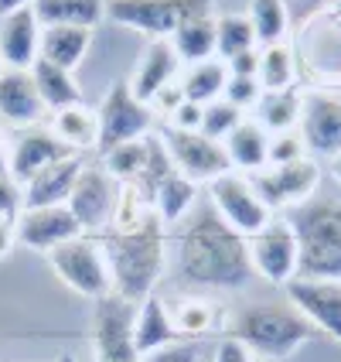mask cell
<instances>
[{
	"mask_svg": "<svg viewBox=\"0 0 341 362\" xmlns=\"http://www.w3.org/2000/svg\"><path fill=\"white\" fill-rule=\"evenodd\" d=\"M164 147H167L174 168H178L184 178L195 181V185L198 181H215L225 171H232L229 154H225V144L205 137L201 130H174L171 127L164 134Z\"/></svg>",
	"mask_w": 341,
	"mask_h": 362,
	"instance_id": "7c38bea8",
	"label": "cell"
},
{
	"mask_svg": "<svg viewBox=\"0 0 341 362\" xmlns=\"http://www.w3.org/2000/svg\"><path fill=\"white\" fill-rule=\"evenodd\" d=\"M222 144H225L229 164H232L236 171H249V175H256V171H263V168H266L270 134H266L256 120H242Z\"/></svg>",
	"mask_w": 341,
	"mask_h": 362,
	"instance_id": "d4e9b609",
	"label": "cell"
},
{
	"mask_svg": "<svg viewBox=\"0 0 341 362\" xmlns=\"http://www.w3.org/2000/svg\"><path fill=\"white\" fill-rule=\"evenodd\" d=\"M253 188L263 199V205L273 212V209H297L304 202H311L318 195V185H321V168L301 158L294 164H277V168H263L253 175Z\"/></svg>",
	"mask_w": 341,
	"mask_h": 362,
	"instance_id": "9c48e42d",
	"label": "cell"
},
{
	"mask_svg": "<svg viewBox=\"0 0 341 362\" xmlns=\"http://www.w3.org/2000/svg\"><path fill=\"white\" fill-rule=\"evenodd\" d=\"M287 222L294 226L301 263L297 277H328L341 281V202L314 199L290 209Z\"/></svg>",
	"mask_w": 341,
	"mask_h": 362,
	"instance_id": "3957f363",
	"label": "cell"
},
{
	"mask_svg": "<svg viewBox=\"0 0 341 362\" xmlns=\"http://www.w3.org/2000/svg\"><path fill=\"white\" fill-rule=\"evenodd\" d=\"M171 127L174 130H201V106L181 100V106L171 113Z\"/></svg>",
	"mask_w": 341,
	"mask_h": 362,
	"instance_id": "b9f144b4",
	"label": "cell"
},
{
	"mask_svg": "<svg viewBox=\"0 0 341 362\" xmlns=\"http://www.w3.org/2000/svg\"><path fill=\"white\" fill-rule=\"evenodd\" d=\"M225 82H229V65L222 59H208V62H195L191 69H188V76L181 82V93H184V100L188 103H205L219 100L222 89H225Z\"/></svg>",
	"mask_w": 341,
	"mask_h": 362,
	"instance_id": "f546056e",
	"label": "cell"
},
{
	"mask_svg": "<svg viewBox=\"0 0 341 362\" xmlns=\"http://www.w3.org/2000/svg\"><path fill=\"white\" fill-rule=\"evenodd\" d=\"M106 158V171L116 181H126V185H140L143 175H147V161H150V137H140V141H126L116 144L109 151H102Z\"/></svg>",
	"mask_w": 341,
	"mask_h": 362,
	"instance_id": "4dcf8cb0",
	"label": "cell"
},
{
	"mask_svg": "<svg viewBox=\"0 0 341 362\" xmlns=\"http://www.w3.org/2000/svg\"><path fill=\"white\" fill-rule=\"evenodd\" d=\"M41 52V24L31 7L14 11L0 21V62L4 69H24L31 72V65L38 62Z\"/></svg>",
	"mask_w": 341,
	"mask_h": 362,
	"instance_id": "ac0fdd59",
	"label": "cell"
},
{
	"mask_svg": "<svg viewBox=\"0 0 341 362\" xmlns=\"http://www.w3.org/2000/svg\"><path fill=\"white\" fill-rule=\"evenodd\" d=\"M96 117H100V151H109V147L126 141H140L143 134L150 130V123H154L150 106L137 100L130 82L123 79L109 86V93H106Z\"/></svg>",
	"mask_w": 341,
	"mask_h": 362,
	"instance_id": "8fae6325",
	"label": "cell"
},
{
	"mask_svg": "<svg viewBox=\"0 0 341 362\" xmlns=\"http://www.w3.org/2000/svg\"><path fill=\"white\" fill-rule=\"evenodd\" d=\"M82 161L72 154L65 161L48 164L35 178L24 185V209H52V205H68L72 185L79 178Z\"/></svg>",
	"mask_w": 341,
	"mask_h": 362,
	"instance_id": "ffe728a7",
	"label": "cell"
},
{
	"mask_svg": "<svg viewBox=\"0 0 341 362\" xmlns=\"http://www.w3.org/2000/svg\"><path fill=\"white\" fill-rule=\"evenodd\" d=\"M242 123V110H236L229 100H212L201 106V134L212 141H225Z\"/></svg>",
	"mask_w": 341,
	"mask_h": 362,
	"instance_id": "d590c367",
	"label": "cell"
},
{
	"mask_svg": "<svg viewBox=\"0 0 341 362\" xmlns=\"http://www.w3.org/2000/svg\"><path fill=\"white\" fill-rule=\"evenodd\" d=\"M89 41H92V31H89V28H68V24L41 28L38 59L52 62V65H59V69L76 72V65H79V62L85 59V52H89Z\"/></svg>",
	"mask_w": 341,
	"mask_h": 362,
	"instance_id": "603a6c76",
	"label": "cell"
},
{
	"mask_svg": "<svg viewBox=\"0 0 341 362\" xmlns=\"http://www.w3.org/2000/svg\"><path fill=\"white\" fill-rule=\"evenodd\" d=\"M215 362H253V352L239 339H222L215 349Z\"/></svg>",
	"mask_w": 341,
	"mask_h": 362,
	"instance_id": "7bdbcfd3",
	"label": "cell"
},
{
	"mask_svg": "<svg viewBox=\"0 0 341 362\" xmlns=\"http://www.w3.org/2000/svg\"><path fill=\"white\" fill-rule=\"evenodd\" d=\"M178 62L181 59L174 55L171 41H150V48L143 52L140 65H137V72H133V79H130L133 96L140 103H154L157 93L171 86L174 72H178Z\"/></svg>",
	"mask_w": 341,
	"mask_h": 362,
	"instance_id": "7402d4cb",
	"label": "cell"
},
{
	"mask_svg": "<svg viewBox=\"0 0 341 362\" xmlns=\"http://www.w3.org/2000/svg\"><path fill=\"white\" fill-rule=\"evenodd\" d=\"M212 14V0H106V18L150 41H171L184 21Z\"/></svg>",
	"mask_w": 341,
	"mask_h": 362,
	"instance_id": "5b68a950",
	"label": "cell"
},
{
	"mask_svg": "<svg viewBox=\"0 0 341 362\" xmlns=\"http://www.w3.org/2000/svg\"><path fill=\"white\" fill-rule=\"evenodd\" d=\"M171 48H174L178 59L191 62V65L215 59V18L201 14V18L184 21L178 31L171 35Z\"/></svg>",
	"mask_w": 341,
	"mask_h": 362,
	"instance_id": "f1b7e54d",
	"label": "cell"
},
{
	"mask_svg": "<svg viewBox=\"0 0 341 362\" xmlns=\"http://www.w3.org/2000/svg\"><path fill=\"white\" fill-rule=\"evenodd\" d=\"M307 158V147H304L301 134L287 130V134H273L270 137V151H266V168H277V164H294Z\"/></svg>",
	"mask_w": 341,
	"mask_h": 362,
	"instance_id": "74e56055",
	"label": "cell"
},
{
	"mask_svg": "<svg viewBox=\"0 0 341 362\" xmlns=\"http://www.w3.org/2000/svg\"><path fill=\"white\" fill-rule=\"evenodd\" d=\"M294 55L287 45H270L260 52V89L266 93H280V89H294Z\"/></svg>",
	"mask_w": 341,
	"mask_h": 362,
	"instance_id": "e575fe53",
	"label": "cell"
},
{
	"mask_svg": "<svg viewBox=\"0 0 341 362\" xmlns=\"http://www.w3.org/2000/svg\"><path fill=\"white\" fill-rule=\"evenodd\" d=\"M222 96L232 103L236 110L253 106V103H260V79H249V76H229L225 89H222Z\"/></svg>",
	"mask_w": 341,
	"mask_h": 362,
	"instance_id": "f35d334b",
	"label": "cell"
},
{
	"mask_svg": "<svg viewBox=\"0 0 341 362\" xmlns=\"http://www.w3.org/2000/svg\"><path fill=\"white\" fill-rule=\"evenodd\" d=\"M178 274L195 287H246L253 277L249 240L225 226L212 205H195L178 229Z\"/></svg>",
	"mask_w": 341,
	"mask_h": 362,
	"instance_id": "7a4b0ae2",
	"label": "cell"
},
{
	"mask_svg": "<svg viewBox=\"0 0 341 362\" xmlns=\"http://www.w3.org/2000/svg\"><path fill=\"white\" fill-rule=\"evenodd\" d=\"M301 141L318 158L341 154V100L307 96L301 106Z\"/></svg>",
	"mask_w": 341,
	"mask_h": 362,
	"instance_id": "2e32d148",
	"label": "cell"
},
{
	"mask_svg": "<svg viewBox=\"0 0 341 362\" xmlns=\"http://www.w3.org/2000/svg\"><path fill=\"white\" fill-rule=\"evenodd\" d=\"M14 243H18V229H14V222L0 219V257H7Z\"/></svg>",
	"mask_w": 341,
	"mask_h": 362,
	"instance_id": "f6af8a7d",
	"label": "cell"
},
{
	"mask_svg": "<svg viewBox=\"0 0 341 362\" xmlns=\"http://www.w3.org/2000/svg\"><path fill=\"white\" fill-rule=\"evenodd\" d=\"M92 325H96L92 328L96 362H143V356L133 345V311L126 301H120L116 294L96 301Z\"/></svg>",
	"mask_w": 341,
	"mask_h": 362,
	"instance_id": "4fadbf2b",
	"label": "cell"
},
{
	"mask_svg": "<svg viewBox=\"0 0 341 362\" xmlns=\"http://www.w3.org/2000/svg\"><path fill=\"white\" fill-rule=\"evenodd\" d=\"M120 181L102 164H82L79 178L72 185V195H68V212L76 216L82 233L109 229V222L116 216V205H120Z\"/></svg>",
	"mask_w": 341,
	"mask_h": 362,
	"instance_id": "ba28073f",
	"label": "cell"
},
{
	"mask_svg": "<svg viewBox=\"0 0 341 362\" xmlns=\"http://www.w3.org/2000/svg\"><path fill=\"white\" fill-rule=\"evenodd\" d=\"M229 65V76H249V79H256V72H260V52L253 48V52H242L236 59L225 62Z\"/></svg>",
	"mask_w": 341,
	"mask_h": 362,
	"instance_id": "ee69618b",
	"label": "cell"
},
{
	"mask_svg": "<svg viewBox=\"0 0 341 362\" xmlns=\"http://www.w3.org/2000/svg\"><path fill=\"white\" fill-rule=\"evenodd\" d=\"M143 362H201V356H198V345L174 342V345H167V349H157V352L143 356Z\"/></svg>",
	"mask_w": 341,
	"mask_h": 362,
	"instance_id": "60d3db41",
	"label": "cell"
},
{
	"mask_svg": "<svg viewBox=\"0 0 341 362\" xmlns=\"http://www.w3.org/2000/svg\"><path fill=\"white\" fill-rule=\"evenodd\" d=\"M174 342H178V325H174L171 308L157 294L143 298L137 315H133V345H137V352L150 356V352L167 349V345H174Z\"/></svg>",
	"mask_w": 341,
	"mask_h": 362,
	"instance_id": "44dd1931",
	"label": "cell"
},
{
	"mask_svg": "<svg viewBox=\"0 0 341 362\" xmlns=\"http://www.w3.org/2000/svg\"><path fill=\"white\" fill-rule=\"evenodd\" d=\"M331 178L341 185V154H335V158H331Z\"/></svg>",
	"mask_w": 341,
	"mask_h": 362,
	"instance_id": "c3c4849f",
	"label": "cell"
},
{
	"mask_svg": "<svg viewBox=\"0 0 341 362\" xmlns=\"http://www.w3.org/2000/svg\"><path fill=\"white\" fill-rule=\"evenodd\" d=\"M31 79L38 86V96L48 110H65V106H76L82 103V93H79V82L68 69H59L52 62L38 59L31 65Z\"/></svg>",
	"mask_w": 341,
	"mask_h": 362,
	"instance_id": "4316f807",
	"label": "cell"
},
{
	"mask_svg": "<svg viewBox=\"0 0 341 362\" xmlns=\"http://www.w3.org/2000/svg\"><path fill=\"white\" fill-rule=\"evenodd\" d=\"M48 263L59 274V281L65 287H72L79 298L102 301V298L113 294V274H109L106 253H102L100 243H92L89 236H79V240L55 246L48 253Z\"/></svg>",
	"mask_w": 341,
	"mask_h": 362,
	"instance_id": "8992f818",
	"label": "cell"
},
{
	"mask_svg": "<svg viewBox=\"0 0 341 362\" xmlns=\"http://www.w3.org/2000/svg\"><path fill=\"white\" fill-rule=\"evenodd\" d=\"M249 24H253V35L256 45L270 48V45H283L287 35V7L283 0H249Z\"/></svg>",
	"mask_w": 341,
	"mask_h": 362,
	"instance_id": "d6a6232c",
	"label": "cell"
},
{
	"mask_svg": "<svg viewBox=\"0 0 341 362\" xmlns=\"http://www.w3.org/2000/svg\"><path fill=\"white\" fill-rule=\"evenodd\" d=\"M59 362H76V359H72V356H61V359Z\"/></svg>",
	"mask_w": 341,
	"mask_h": 362,
	"instance_id": "681fc988",
	"label": "cell"
},
{
	"mask_svg": "<svg viewBox=\"0 0 341 362\" xmlns=\"http://www.w3.org/2000/svg\"><path fill=\"white\" fill-rule=\"evenodd\" d=\"M171 315H174V325H178V335L181 332L205 335V332L215 328V308L205 301V298H184L178 304V311H171Z\"/></svg>",
	"mask_w": 341,
	"mask_h": 362,
	"instance_id": "8d00e7d4",
	"label": "cell"
},
{
	"mask_svg": "<svg viewBox=\"0 0 341 362\" xmlns=\"http://www.w3.org/2000/svg\"><path fill=\"white\" fill-rule=\"evenodd\" d=\"M31 11H35L41 28L68 24V28H89L92 31L106 18V4L102 0H35Z\"/></svg>",
	"mask_w": 341,
	"mask_h": 362,
	"instance_id": "cb8c5ba5",
	"label": "cell"
},
{
	"mask_svg": "<svg viewBox=\"0 0 341 362\" xmlns=\"http://www.w3.org/2000/svg\"><path fill=\"white\" fill-rule=\"evenodd\" d=\"M287 298L307 322L341 345V281L328 277H294Z\"/></svg>",
	"mask_w": 341,
	"mask_h": 362,
	"instance_id": "5bb4252c",
	"label": "cell"
},
{
	"mask_svg": "<svg viewBox=\"0 0 341 362\" xmlns=\"http://www.w3.org/2000/svg\"><path fill=\"white\" fill-rule=\"evenodd\" d=\"M150 205H154V212L161 216V222H181L198 205V185L191 178H184L181 171H171V175L157 185Z\"/></svg>",
	"mask_w": 341,
	"mask_h": 362,
	"instance_id": "83f0119b",
	"label": "cell"
},
{
	"mask_svg": "<svg viewBox=\"0 0 341 362\" xmlns=\"http://www.w3.org/2000/svg\"><path fill=\"white\" fill-rule=\"evenodd\" d=\"M301 106L304 100L294 89H280V93H266L260 100V127L266 134H287L301 123Z\"/></svg>",
	"mask_w": 341,
	"mask_h": 362,
	"instance_id": "1f68e13d",
	"label": "cell"
},
{
	"mask_svg": "<svg viewBox=\"0 0 341 362\" xmlns=\"http://www.w3.org/2000/svg\"><path fill=\"white\" fill-rule=\"evenodd\" d=\"M7 168H11V151H7V141L0 134V175H7Z\"/></svg>",
	"mask_w": 341,
	"mask_h": 362,
	"instance_id": "7dc6e473",
	"label": "cell"
},
{
	"mask_svg": "<svg viewBox=\"0 0 341 362\" xmlns=\"http://www.w3.org/2000/svg\"><path fill=\"white\" fill-rule=\"evenodd\" d=\"M72 154H76V151L65 147L52 130H24L18 141H14V147H11V168H7V175L24 188V185L35 178L38 171H44L48 164L65 161V158H72Z\"/></svg>",
	"mask_w": 341,
	"mask_h": 362,
	"instance_id": "e0dca14e",
	"label": "cell"
},
{
	"mask_svg": "<svg viewBox=\"0 0 341 362\" xmlns=\"http://www.w3.org/2000/svg\"><path fill=\"white\" fill-rule=\"evenodd\" d=\"M253 362H266V359H253Z\"/></svg>",
	"mask_w": 341,
	"mask_h": 362,
	"instance_id": "f907efd6",
	"label": "cell"
},
{
	"mask_svg": "<svg viewBox=\"0 0 341 362\" xmlns=\"http://www.w3.org/2000/svg\"><path fill=\"white\" fill-rule=\"evenodd\" d=\"M18 243L35 250V253H52L61 243H72L82 236V226L68 212V205H52V209H24L14 222Z\"/></svg>",
	"mask_w": 341,
	"mask_h": 362,
	"instance_id": "9a60e30c",
	"label": "cell"
},
{
	"mask_svg": "<svg viewBox=\"0 0 341 362\" xmlns=\"http://www.w3.org/2000/svg\"><path fill=\"white\" fill-rule=\"evenodd\" d=\"M44 113L38 86L24 69H4L0 72V117L11 127H35Z\"/></svg>",
	"mask_w": 341,
	"mask_h": 362,
	"instance_id": "d6986e66",
	"label": "cell"
},
{
	"mask_svg": "<svg viewBox=\"0 0 341 362\" xmlns=\"http://www.w3.org/2000/svg\"><path fill=\"white\" fill-rule=\"evenodd\" d=\"M208 202L212 209L219 212V219L225 226H232L239 236H256L266 222L273 219V212L263 205V199L256 195L253 181L236 175V171H225L222 178L208 181Z\"/></svg>",
	"mask_w": 341,
	"mask_h": 362,
	"instance_id": "52a82bcc",
	"label": "cell"
},
{
	"mask_svg": "<svg viewBox=\"0 0 341 362\" xmlns=\"http://www.w3.org/2000/svg\"><path fill=\"white\" fill-rule=\"evenodd\" d=\"M249 260H253V274H260L263 281L270 284L287 287L297 277V263H301L294 226L273 216L256 236H249Z\"/></svg>",
	"mask_w": 341,
	"mask_h": 362,
	"instance_id": "30bf717a",
	"label": "cell"
},
{
	"mask_svg": "<svg viewBox=\"0 0 341 362\" xmlns=\"http://www.w3.org/2000/svg\"><path fill=\"white\" fill-rule=\"evenodd\" d=\"M20 212H24V188L11 175H0V219L18 222Z\"/></svg>",
	"mask_w": 341,
	"mask_h": 362,
	"instance_id": "ab89813d",
	"label": "cell"
},
{
	"mask_svg": "<svg viewBox=\"0 0 341 362\" xmlns=\"http://www.w3.org/2000/svg\"><path fill=\"white\" fill-rule=\"evenodd\" d=\"M0 72H4V62H0Z\"/></svg>",
	"mask_w": 341,
	"mask_h": 362,
	"instance_id": "816d5d0a",
	"label": "cell"
},
{
	"mask_svg": "<svg viewBox=\"0 0 341 362\" xmlns=\"http://www.w3.org/2000/svg\"><path fill=\"white\" fill-rule=\"evenodd\" d=\"M314 325L304 318L294 304H249L236 315L232 339H239L253 356L287 359L304 342L314 339Z\"/></svg>",
	"mask_w": 341,
	"mask_h": 362,
	"instance_id": "277c9868",
	"label": "cell"
},
{
	"mask_svg": "<svg viewBox=\"0 0 341 362\" xmlns=\"http://www.w3.org/2000/svg\"><path fill=\"white\" fill-rule=\"evenodd\" d=\"M253 48H256V35H253L249 18H239V14L215 18V59L229 62L242 52H253Z\"/></svg>",
	"mask_w": 341,
	"mask_h": 362,
	"instance_id": "836d02e7",
	"label": "cell"
},
{
	"mask_svg": "<svg viewBox=\"0 0 341 362\" xmlns=\"http://www.w3.org/2000/svg\"><path fill=\"white\" fill-rule=\"evenodd\" d=\"M102 253L113 274V294L126 304H140L154 294L164 274V222L150 199L133 185L120 192L116 216L102 236Z\"/></svg>",
	"mask_w": 341,
	"mask_h": 362,
	"instance_id": "6da1fadb",
	"label": "cell"
},
{
	"mask_svg": "<svg viewBox=\"0 0 341 362\" xmlns=\"http://www.w3.org/2000/svg\"><path fill=\"white\" fill-rule=\"evenodd\" d=\"M35 0H0V18H7V14H14V11H24V7H31Z\"/></svg>",
	"mask_w": 341,
	"mask_h": 362,
	"instance_id": "bcb514c9",
	"label": "cell"
},
{
	"mask_svg": "<svg viewBox=\"0 0 341 362\" xmlns=\"http://www.w3.org/2000/svg\"><path fill=\"white\" fill-rule=\"evenodd\" d=\"M52 134L72 151L100 147V117L85 103L65 106V110H55V117H52Z\"/></svg>",
	"mask_w": 341,
	"mask_h": 362,
	"instance_id": "484cf974",
	"label": "cell"
}]
</instances>
